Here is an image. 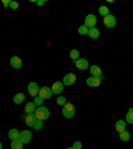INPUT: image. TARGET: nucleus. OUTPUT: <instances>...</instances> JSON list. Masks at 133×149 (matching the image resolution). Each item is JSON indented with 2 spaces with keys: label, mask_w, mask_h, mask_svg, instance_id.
I'll use <instances>...</instances> for the list:
<instances>
[{
  "label": "nucleus",
  "mask_w": 133,
  "mask_h": 149,
  "mask_svg": "<svg viewBox=\"0 0 133 149\" xmlns=\"http://www.w3.org/2000/svg\"><path fill=\"white\" fill-rule=\"evenodd\" d=\"M35 117H36V120H40V121H44L47 120V118L49 117V111H48V108H45V107H37L36 111H35Z\"/></svg>",
  "instance_id": "f257e3e1"
},
{
  "label": "nucleus",
  "mask_w": 133,
  "mask_h": 149,
  "mask_svg": "<svg viewBox=\"0 0 133 149\" xmlns=\"http://www.w3.org/2000/svg\"><path fill=\"white\" fill-rule=\"evenodd\" d=\"M76 113V109H75V105L72 102H67L64 107H63V116L67 118H72Z\"/></svg>",
  "instance_id": "f03ea898"
},
{
  "label": "nucleus",
  "mask_w": 133,
  "mask_h": 149,
  "mask_svg": "<svg viewBox=\"0 0 133 149\" xmlns=\"http://www.w3.org/2000/svg\"><path fill=\"white\" fill-rule=\"evenodd\" d=\"M23 144H28V143H31V140H32V133L29 132V130H23V132H20V134H19V139Z\"/></svg>",
  "instance_id": "7ed1b4c3"
},
{
  "label": "nucleus",
  "mask_w": 133,
  "mask_h": 149,
  "mask_svg": "<svg viewBox=\"0 0 133 149\" xmlns=\"http://www.w3.org/2000/svg\"><path fill=\"white\" fill-rule=\"evenodd\" d=\"M39 91H40V88H39V85H37L35 81L28 84V93H29L32 97L39 96Z\"/></svg>",
  "instance_id": "20e7f679"
},
{
  "label": "nucleus",
  "mask_w": 133,
  "mask_h": 149,
  "mask_svg": "<svg viewBox=\"0 0 133 149\" xmlns=\"http://www.w3.org/2000/svg\"><path fill=\"white\" fill-rule=\"evenodd\" d=\"M96 23H97L96 16H95V15H88L87 17H85V23H84V25H85V27H88L91 29V28L96 27Z\"/></svg>",
  "instance_id": "39448f33"
},
{
  "label": "nucleus",
  "mask_w": 133,
  "mask_h": 149,
  "mask_svg": "<svg viewBox=\"0 0 133 149\" xmlns=\"http://www.w3.org/2000/svg\"><path fill=\"white\" fill-rule=\"evenodd\" d=\"M53 93H52V89L51 88H48V87H43V88H40V91H39V96L41 97V99H51V96H52Z\"/></svg>",
  "instance_id": "423d86ee"
},
{
  "label": "nucleus",
  "mask_w": 133,
  "mask_h": 149,
  "mask_svg": "<svg viewBox=\"0 0 133 149\" xmlns=\"http://www.w3.org/2000/svg\"><path fill=\"white\" fill-rule=\"evenodd\" d=\"M104 25H105V27H108V28L115 27V25H116V17L113 15H111V13H109L108 16H105V17H104Z\"/></svg>",
  "instance_id": "0eeeda50"
},
{
  "label": "nucleus",
  "mask_w": 133,
  "mask_h": 149,
  "mask_svg": "<svg viewBox=\"0 0 133 149\" xmlns=\"http://www.w3.org/2000/svg\"><path fill=\"white\" fill-rule=\"evenodd\" d=\"M52 93H56V95H59V93L63 92V89H64V84H63V81H56V83L52 84Z\"/></svg>",
  "instance_id": "6e6552de"
},
{
  "label": "nucleus",
  "mask_w": 133,
  "mask_h": 149,
  "mask_svg": "<svg viewBox=\"0 0 133 149\" xmlns=\"http://www.w3.org/2000/svg\"><path fill=\"white\" fill-rule=\"evenodd\" d=\"M75 81H76V74L75 73L65 74L64 79H63V84H64V85H72Z\"/></svg>",
  "instance_id": "1a4fd4ad"
},
{
  "label": "nucleus",
  "mask_w": 133,
  "mask_h": 149,
  "mask_svg": "<svg viewBox=\"0 0 133 149\" xmlns=\"http://www.w3.org/2000/svg\"><path fill=\"white\" fill-rule=\"evenodd\" d=\"M75 65H76V68L80 69V71H84V69L88 68V60L85 59H79L75 61Z\"/></svg>",
  "instance_id": "9d476101"
},
{
  "label": "nucleus",
  "mask_w": 133,
  "mask_h": 149,
  "mask_svg": "<svg viewBox=\"0 0 133 149\" xmlns=\"http://www.w3.org/2000/svg\"><path fill=\"white\" fill-rule=\"evenodd\" d=\"M100 83H101V80H100L99 77H93V76H91V77L87 79V84L89 85V87H92V88L99 87Z\"/></svg>",
  "instance_id": "9b49d317"
},
{
  "label": "nucleus",
  "mask_w": 133,
  "mask_h": 149,
  "mask_svg": "<svg viewBox=\"0 0 133 149\" xmlns=\"http://www.w3.org/2000/svg\"><path fill=\"white\" fill-rule=\"evenodd\" d=\"M24 121H25V124H27L28 127H32V128H33V124H35V121H36L35 113H28V115H25Z\"/></svg>",
  "instance_id": "f8f14e48"
},
{
  "label": "nucleus",
  "mask_w": 133,
  "mask_h": 149,
  "mask_svg": "<svg viewBox=\"0 0 133 149\" xmlns=\"http://www.w3.org/2000/svg\"><path fill=\"white\" fill-rule=\"evenodd\" d=\"M91 74H92L93 77H99L100 80L102 79V74H101V69L97 67V65H92L91 67Z\"/></svg>",
  "instance_id": "ddd939ff"
},
{
  "label": "nucleus",
  "mask_w": 133,
  "mask_h": 149,
  "mask_svg": "<svg viewBox=\"0 0 133 149\" xmlns=\"http://www.w3.org/2000/svg\"><path fill=\"white\" fill-rule=\"evenodd\" d=\"M11 65H12L13 68H16V69H20L22 68V65H23V63H22V60L19 59L17 56H12V57H11Z\"/></svg>",
  "instance_id": "4468645a"
},
{
  "label": "nucleus",
  "mask_w": 133,
  "mask_h": 149,
  "mask_svg": "<svg viewBox=\"0 0 133 149\" xmlns=\"http://www.w3.org/2000/svg\"><path fill=\"white\" fill-rule=\"evenodd\" d=\"M115 128H116V130H117L118 133L124 132L125 128H127V123H125V120H118V121H116Z\"/></svg>",
  "instance_id": "2eb2a0df"
},
{
  "label": "nucleus",
  "mask_w": 133,
  "mask_h": 149,
  "mask_svg": "<svg viewBox=\"0 0 133 149\" xmlns=\"http://www.w3.org/2000/svg\"><path fill=\"white\" fill-rule=\"evenodd\" d=\"M19 134H20V132H19L16 128H12V129L8 132V137L11 139V141H13V140H17L19 139Z\"/></svg>",
  "instance_id": "dca6fc26"
},
{
  "label": "nucleus",
  "mask_w": 133,
  "mask_h": 149,
  "mask_svg": "<svg viewBox=\"0 0 133 149\" xmlns=\"http://www.w3.org/2000/svg\"><path fill=\"white\" fill-rule=\"evenodd\" d=\"M25 113H35V111H36V105H35V102L32 101V102H27L25 104Z\"/></svg>",
  "instance_id": "f3484780"
},
{
  "label": "nucleus",
  "mask_w": 133,
  "mask_h": 149,
  "mask_svg": "<svg viewBox=\"0 0 133 149\" xmlns=\"http://www.w3.org/2000/svg\"><path fill=\"white\" fill-rule=\"evenodd\" d=\"M88 36L92 37V39H97V37L100 36V31L97 29L96 27H95V28H91L89 31H88Z\"/></svg>",
  "instance_id": "a211bd4d"
},
{
  "label": "nucleus",
  "mask_w": 133,
  "mask_h": 149,
  "mask_svg": "<svg viewBox=\"0 0 133 149\" xmlns=\"http://www.w3.org/2000/svg\"><path fill=\"white\" fill-rule=\"evenodd\" d=\"M23 145H24V144H23L20 140H13V141H11V149H23Z\"/></svg>",
  "instance_id": "6ab92c4d"
},
{
  "label": "nucleus",
  "mask_w": 133,
  "mask_h": 149,
  "mask_svg": "<svg viewBox=\"0 0 133 149\" xmlns=\"http://www.w3.org/2000/svg\"><path fill=\"white\" fill-rule=\"evenodd\" d=\"M125 123H129V124H133V108H129L127 112V116H125Z\"/></svg>",
  "instance_id": "aec40b11"
},
{
  "label": "nucleus",
  "mask_w": 133,
  "mask_h": 149,
  "mask_svg": "<svg viewBox=\"0 0 133 149\" xmlns=\"http://www.w3.org/2000/svg\"><path fill=\"white\" fill-rule=\"evenodd\" d=\"M24 93H17L16 96H13V102L15 104H22L23 101H24Z\"/></svg>",
  "instance_id": "412c9836"
},
{
  "label": "nucleus",
  "mask_w": 133,
  "mask_h": 149,
  "mask_svg": "<svg viewBox=\"0 0 133 149\" xmlns=\"http://www.w3.org/2000/svg\"><path fill=\"white\" fill-rule=\"evenodd\" d=\"M99 13H100V15H102L104 17H105V16H108V15H109V9H108V7L101 6V7L99 8Z\"/></svg>",
  "instance_id": "4be33fe9"
},
{
  "label": "nucleus",
  "mask_w": 133,
  "mask_h": 149,
  "mask_svg": "<svg viewBox=\"0 0 133 149\" xmlns=\"http://www.w3.org/2000/svg\"><path fill=\"white\" fill-rule=\"evenodd\" d=\"M79 55H80V52H79L77 49H72L71 52H69V56H71V59L73 60V61L79 60Z\"/></svg>",
  "instance_id": "5701e85b"
},
{
  "label": "nucleus",
  "mask_w": 133,
  "mask_h": 149,
  "mask_svg": "<svg viewBox=\"0 0 133 149\" xmlns=\"http://www.w3.org/2000/svg\"><path fill=\"white\" fill-rule=\"evenodd\" d=\"M120 139L123 140V141H128V140L130 139V133L128 132V130H124V132H121L120 133Z\"/></svg>",
  "instance_id": "b1692460"
},
{
  "label": "nucleus",
  "mask_w": 133,
  "mask_h": 149,
  "mask_svg": "<svg viewBox=\"0 0 133 149\" xmlns=\"http://www.w3.org/2000/svg\"><path fill=\"white\" fill-rule=\"evenodd\" d=\"M56 104H57V105H60V107H64L65 104H67V100H65L64 96H59V97H57V100H56Z\"/></svg>",
  "instance_id": "393cba45"
},
{
  "label": "nucleus",
  "mask_w": 133,
  "mask_h": 149,
  "mask_svg": "<svg viewBox=\"0 0 133 149\" xmlns=\"http://www.w3.org/2000/svg\"><path fill=\"white\" fill-rule=\"evenodd\" d=\"M88 31H89V28L85 27V25L79 27V33H80V35H88Z\"/></svg>",
  "instance_id": "a878e982"
},
{
  "label": "nucleus",
  "mask_w": 133,
  "mask_h": 149,
  "mask_svg": "<svg viewBox=\"0 0 133 149\" xmlns=\"http://www.w3.org/2000/svg\"><path fill=\"white\" fill-rule=\"evenodd\" d=\"M33 128H35L36 130H40L41 128H43V121L36 120V121H35V124H33Z\"/></svg>",
  "instance_id": "bb28decb"
},
{
  "label": "nucleus",
  "mask_w": 133,
  "mask_h": 149,
  "mask_svg": "<svg viewBox=\"0 0 133 149\" xmlns=\"http://www.w3.org/2000/svg\"><path fill=\"white\" fill-rule=\"evenodd\" d=\"M33 102H35V105L36 107H41V104H43V99H41L40 96H36L35 100H33Z\"/></svg>",
  "instance_id": "cd10ccee"
},
{
  "label": "nucleus",
  "mask_w": 133,
  "mask_h": 149,
  "mask_svg": "<svg viewBox=\"0 0 133 149\" xmlns=\"http://www.w3.org/2000/svg\"><path fill=\"white\" fill-rule=\"evenodd\" d=\"M73 149H81L83 148V144L80 143V141H75V144H73V146H72Z\"/></svg>",
  "instance_id": "c85d7f7f"
},
{
  "label": "nucleus",
  "mask_w": 133,
  "mask_h": 149,
  "mask_svg": "<svg viewBox=\"0 0 133 149\" xmlns=\"http://www.w3.org/2000/svg\"><path fill=\"white\" fill-rule=\"evenodd\" d=\"M9 7H11L12 9H16L19 7V3L17 1H11V3H9Z\"/></svg>",
  "instance_id": "c756f323"
},
{
  "label": "nucleus",
  "mask_w": 133,
  "mask_h": 149,
  "mask_svg": "<svg viewBox=\"0 0 133 149\" xmlns=\"http://www.w3.org/2000/svg\"><path fill=\"white\" fill-rule=\"evenodd\" d=\"M9 3H11L9 0H3V6L4 7H9Z\"/></svg>",
  "instance_id": "7c9ffc66"
},
{
  "label": "nucleus",
  "mask_w": 133,
  "mask_h": 149,
  "mask_svg": "<svg viewBox=\"0 0 133 149\" xmlns=\"http://www.w3.org/2000/svg\"><path fill=\"white\" fill-rule=\"evenodd\" d=\"M36 4H37V6H43V4H44V1H43V0H37V1H36Z\"/></svg>",
  "instance_id": "2f4dec72"
},
{
  "label": "nucleus",
  "mask_w": 133,
  "mask_h": 149,
  "mask_svg": "<svg viewBox=\"0 0 133 149\" xmlns=\"http://www.w3.org/2000/svg\"><path fill=\"white\" fill-rule=\"evenodd\" d=\"M0 149H3V144L0 143Z\"/></svg>",
  "instance_id": "473e14b6"
},
{
  "label": "nucleus",
  "mask_w": 133,
  "mask_h": 149,
  "mask_svg": "<svg viewBox=\"0 0 133 149\" xmlns=\"http://www.w3.org/2000/svg\"><path fill=\"white\" fill-rule=\"evenodd\" d=\"M67 149H73V148H72V146H71V148H67Z\"/></svg>",
  "instance_id": "72a5a7b5"
}]
</instances>
